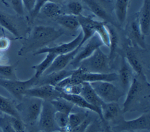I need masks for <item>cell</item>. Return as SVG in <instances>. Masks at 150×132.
Segmentation results:
<instances>
[{
    "mask_svg": "<svg viewBox=\"0 0 150 132\" xmlns=\"http://www.w3.org/2000/svg\"><path fill=\"white\" fill-rule=\"evenodd\" d=\"M60 97L70 101L74 106H77L80 108L88 110L90 111L96 113L102 120V116L101 112L93 106L89 104L81 96L80 94H67L63 93H60Z\"/></svg>",
    "mask_w": 150,
    "mask_h": 132,
    "instance_id": "23",
    "label": "cell"
},
{
    "mask_svg": "<svg viewBox=\"0 0 150 132\" xmlns=\"http://www.w3.org/2000/svg\"><path fill=\"white\" fill-rule=\"evenodd\" d=\"M40 132H42V131H40ZM50 132H66L64 130H55V131H50Z\"/></svg>",
    "mask_w": 150,
    "mask_h": 132,
    "instance_id": "48",
    "label": "cell"
},
{
    "mask_svg": "<svg viewBox=\"0 0 150 132\" xmlns=\"http://www.w3.org/2000/svg\"><path fill=\"white\" fill-rule=\"evenodd\" d=\"M64 33L62 29H56L50 26L36 25L29 32L25 39L22 46L18 51L19 56H24L30 52L47 46L49 43L59 38Z\"/></svg>",
    "mask_w": 150,
    "mask_h": 132,
    "instance_id": "1",
    "label": "cell"
},
{
    "mask_svg": "<svg viewBox=\"0 0 150 132\" xmlns=\"http://www.w3.org/2000/svg\"><path fill=\"white\" fill-rule=\"evenodd\" d=\"M37 1L38 0H22V2L24 8H25L29 13H30L35 7Z\"/></svg>",
    "mask_w": 150,
    "mask_h": 132,
    "instance_id": "43",
    "label": "cell"
},
{
    "mask_svg": "<svg viewBox=\"0 0 150 132\" xmlns=\"http://www.w3.org/2000/svg\"><path fill=\"white\" fill-rule=\"evenodd\" d=\"M12 8L18 15L24 14V6L22 0H9Z\"/></svg>",
    "mask_w": 150,
    "mask_h": 132,
    "instance_id": "40",
    "label": "cell"
},
{
    "mask_svg": "<svg viewBox=\"0 0 150 132\" xmlns=\"http://www.w3.org/2000/svg\"><path fill=\"white\" fill-rule=\"evenodd\" d=\"M105 132H110V131H109V130H106Z\"/></svg>",
    "mask_w": 150,
    "mask_h": 132,
    "instance_id": "50",
    "label": "cell"
},
{
    "mask_svg": "<svg viewBox=\"0 0 150 132\" xmlns=\"http://www.w3.org/2000/svg\"><path fill=\"white\" fill-rule=\"evenodd\" d=\"M0 29H1V30H3V28H2L0 26ZM3 31H4V30H3Z\"/></svg>",
    "mask_w": 150,
    "mask_h": 132,
    "instance_id": "51",
    "label": "cell"
},
{
    "mask_svg": "<svg viewBox=\"0 0 150 132\" xmlns=\"http://www.w3.org/2000/svg\"><path fill=\"white\" fill-rule=\"evenodd\" d=\"M2 114H2V113H1V112H0V116H1V115H2Z\"/></svg>",
    "mask_w": 150,
    "mask_h": 132,
    "instance_id": "52",
    "label": "cell"
},
{
    "mask_svg": "<svg viewBox=\"0 0 150 132\" xmlns=\"http://www.w3.org/2000/svg\"><path fill=\"white\" fill-rule=\"evenodd\" d=\"M10 45V40L6 37L2 36L0 38V50L7 49Z\"/></svg>",
    "mask_w": 150,
    "mask_h": 132,
    "instance_id": "44",
    "label": "cell"
},
{
    "mask_svg": "<svg viewBox=\"0 0 150 132\" xmlns=\"http://www.w3.org/2000/svg\"><path fill=\"white\" fill-rule=\"evenodd\" d=\"M127 33L129 41L132 44L143 49H146L145 36L141 31L137 16L128 25Z\"/></svg>",
    "mask_w": 150,
    "mask_h": 132,
    "instance_id": "15",
    "label": "cell"
},
{
    "mask_svg": "<svg viewBox=\"0 0 150 132\" xmlns=\"http://www.w3.org/2000/svg\"><path fill=\"white\" fill-rule=\"evenodd\" d=\"M9 122L16 132H25V124L21 119V118L14 117L8 116Z\"/></svg>",
    "mask_w": 150,
    "mask_h": 132,
    "instance_id": "38",
    "label": "cell"
},
{
    "mask_svg": "<svg viewBox=\"0 0 150 132\" xmlns=\"http://www.w3.org/2000/svg\"><path fill=\"white\" fill-rule=\"evenodd\" d=\"M134 72L127 62L125 56H122L120 67L118 75V79L120 80L122 90L126 93L128 90L133 77L134 76Z\"/></svg>",
    "mask_w": 150,
    "mask_h": 132,
    "instance_id": "18",
    "label": "cell"
},
{
    "mask_svg": "<svg viewBox=\"0 0 150 132\" xmlns=\"http://www.w3.org/2000/svg\"><path fill=\"white\" fill-rule=\"evenodd\" d=\"M88 116V113L86 111L70 113L69 114L68 124L65 131L70 132L71 130L82 123Z\"/></svg>",
    "mask_w": 150,
    "mask_h": 132,
    "instance_id": "28",
    "label": "cell"
},
{
    "mask_svg": "<svg viewBox=\"0 0 150 132\" xmlns=\"http://www.w3.org/2000/svg\"><path fill=\"white\" fill-rule=\"evenodd\" d=\"M72 75L80 83L95 82H112L118 80V75L114 72L92 73L83 71L79 67L74 69Z\"/></svg>",
    "mask_w": 150,
    "mask_h": 132,
    "instance_id": "10",
    "label": "cell"
},
{
    "mask_svg": "<svg viewBox=\"0 0 150 132\" xmlns=\"http://www.w3.org/2000/svg\"><path fill=\"white\" fill-rule=\"evenodd\" d=\"M40 12L47 18L53 19L63 13L62 8L59 4L52 1H48L45 3L40 8Z\"/></svg>",
    "mask_w": 150,
    "mask_h": 132,
    "instance_id": "29",
    "label": "cell"
},
{
    "mask_svg": "<svg viewBox=\"0 0 150 132\" xmlns=\"http://www.w3.org/2000/svg\"><path fill=\"white\" fill-rule=\"evenodd\" d=\"M106 26L108 28L110 34V53L108 55V57L111 62L114 56L115 53L117 48L118 43V36L116 31L112 25L106 23Z\"/></svg>",
    "mask_w": 150,
    "mask_h": 132,
    "instance_id": "33",
    "label": "cell"
},
{
    "mask_svg": "<svg viewBox=\"0 0 150 132\" xmlns=\"http://www.w3.org/2000/svg\"><path fill=\"white\" fill-rule=\"evenodd\" d=\"M117 22L121 26L126 21L129 0H112Z\"/></svg>",
    "mask_w": 150,
    "mask_h": 132,
    "instance_id": "26",
    "label": "cell"
},
{
    "mask_svg": "<svg viewBox=\"0 0 150 132\" xmlns=\"http://www.w3.org/2000/svg\"><path fill=\"white\" fill-rule=\"evenodd\" d=\"M63 10L65 11L63 13L79 16L82 15L83 6L81 3L77 0H70L66 3L64 8H62V12Z\"/></svg>",
    "mask_w": 150,
    "mask_h": 132,
    "instance_id": "34",
    "label": "cell"
},
{
    "mask_svg": "<svg viewBox=\"0 0 150 132\" xmlns=\"http://www.w3.org/2000/svg\"><path fill=\"white\" fill-rule=\"evenodd\" d=\"M0 131L16 132L9 122L8 115L3 114L0 116Z\"/></svg>",
    "mask_w": 150,
    "mask_h": 132,
    "instance_id": "39",
    "label": "cell"
},
{
    "mask_svg": "<svg viewBox=\"0 0 150 132\" xmlns=\"http://www.w3.org/2000/svg\"><path fill=\"white\" fill-rule=\"evenodd\" d=\"M97 94L103 102H118L125 93L118 88L112 82H95L89 83Z\"/></svg>",
    "mask_w": 150,
    "mask_h": 132,
    "instance_id": "5",
    "label": "cell"
},
{
    "mask_svg": "<svg viewBox=\"0 0 150 132\" xmlns=\"http://www.w3.org/2000/svg\"><path fill=\"white\" fill-rule=\"evenodd\" d=\"M43 101L38 98L24 96L21 103L16 105L19 117L25 125L33 126L38 123Z\"/></svg>",
    "mask_w": 150,
    "mask_h": 132,
    "instance_id": "3",
    "label": "cell"
},
{
    "mask_svg": "<svg viewBox=\"0 0 150 132\" xmlns=\"http://www.w3.org/2000/svg\"><path fill=\"white\" fill-rule=\"evenodd\" d=\"M69 114L56 111L54 114V120L57 126L62 130L65 131L68 124Z\"/></svg>",
    "mask_w": 150,
    "mask_h": 132,
    "instance_id": "36",
    "label": "cell"
},
{
    "mask_svg": "<svg viewBox=\"0 0 150 132\" xmlns=\"http://www.w3.org/2000/svg\"><path fill=\"white\" fill-rule=\"evenodd\" d=\"M36 80L37 78L34 76L26 80H6L0 78V86L21 101L25 96V92L36 85Z\"/></svg>",
    "mask_w": 150,
    "mask_h": 132,
    "instance_id": "6",
    "label": "cell"
},
{
    "mask_svg": "<svg viewBox=\"0 0 150 132\" xmlns=\"http://www.w3.org/2000/svg\"><path fill=\"white\" fill-rule=\"evenodd\" d=\"M56 110L50 101L43 100L42 110L38 121L40 131L50 132L60 130L54 120Z\"/></svg>",
    "mask_w": 150,
    "mask_h": 132,
    "instance_id": "8",
    "label": "cell"
},
{
    "mask_svg": "<svg viewBox=\"0 0 150 132\" xmlns=\"http://www.w3.org/2000/svg\"><path fill=\"white\" fill-rule=\"evenodd\" d=\"M77 17L83 33V39L80 45L81 46L95 33L94 26L97 20L91 16H85L83 14Z\"/></svg>",
    "mask_w": 150,
    "mask_h": 132,
    "instance_id": "19",
    "label": "cell"
},
{
    "mask_svg": "<svg viewBox=\"0 0 150 132\" xmlns=\"http://www.w3.org/2000/svg\"><path fill=\"white\" fill-rule=\"evenodd\" d=\"M0 132H1V131H0Z\"/></svg>",
    "mask_w": 150,
    "mask_h": 132,
    "instance_id": "53",
    "label": "cell"
},
{
    "mask_svg": "<svg viewBox=\"0 0 150 132\" xmlns=\"http://www.w3.org/2000/svg\"><path fill=\"white\" fill-rule=\"evenodd\" d=\"M83 39V33L82 32H80L77 36L74 38L72 40L60 44L59 45H56L52 47H48L46 46L44 47L36 52L33 53L34 55H38L43 53H52L56 55H62L67 53L70 52L76 49L77 47L80 46V43Z\"/></svg>",
    "mask_w": 150,
    "mask_h": 132,
    "instance_id": "12",
    "label": "cell"
},
{
    "mask_svg": "<svg viewBox=\"0 0 150 132\" xmlns=\"http://www.w3.org/2000/svg\"><path fill=\"white\" fill-rule=\"evenodd\" d=\"M125 94L126 98L122 107L123 112L135 110L144 103L149 104V83L146 77L135 75Z\"/></svg>",
    "mask_w": 150,
    "mask_h": 132,
    "instance_id": "2",
    "label": "cell"
},
{
    "mask_svg": "<svg viewBox=\"0 0 150 132\" xmlns=\"http://www.w3.org/2000/svg\"><path fill=\"white\" fill-rule=\"evenodd\" d=\"M103 122H109L115 120L119 116L121 109L117 102H103L100 107Z\"/></svg>",
    "mask_w": 150,
    "mask_h": 132,
    "instance_id": "24",
    "label": "cell"
},
{
    "mask_svg": "<svg viewBox=\"0 0 150 132\" xmlns=\"http://www.w3.org/2000/svg\"><path fill=\"white\" fill-rule=\"evenodd\" d=\"M117 124L113 128L119 132L149 130L150 128V115L149 113L145 112L132 120H125L121 119Z\"/></svg>",
    "mask_w": 150,
    "mask_h": 132,
    "instance_id": "7",
    "label": "cell"
},
{
    "mask_svg": "<svg viewBox=\"0 0 150 132\" xmlns=\"http://www.w3.org/2000/svg\"><path fill=\"white\" fill-rule=\"evenodd\" d=\"M0 112L9 116L20 118L16 105L12 100L0 94Z\"/></svg>",
    "mask_w": 150,
    "mask_h": 132,
    "instance_id": "27",
    "label": "cell"
},
{
    "mask_svg": "<svg viewBox=\"0 0 150 132\" xmlns=\"http://www.w3.org/2000/svg\"><path fill=\"white\" fill-rule=\"evenodd\" d=\"M4 36V31L3 30H1L0 29V38L2 37V36Z\"/></svg>",
    "mask_w": 150,
    "mask_h": 132,
    "instance_id": "47",
    "label": "cell"
},
{
    "mask_svg": "<svg viewBox=\"0 0 150 132\" xmlns=\"http://www.w3.org/2000/svg\"><path fill=\"white\" fill-rule=\"evenodd\" d=\"M136 16L142 33L145 36H148L150 32V0H143Z\"/></svg>",
    "mask_w": 150,
    "mask_h": 132,
    "instance_id": "16",
    "label": "cell"
},
{
    "mask_svg": "<svg viewBox=\"0 0 150 132\" xmlns=\"http://www.w3.org/2000/svg\"><path fill=\"white\" fill-rule=\"evenodd\" d=\"M100 1H101V2H103L107 3V2H111L112 0H100Z\"/></svg>",
    "mask_w": 150,
    "mask_h": 132,
    "instance_id": "49",
    "label": "cell"
},
{
    "mask_svg": "<svg viewBox=\"0 0 150 132\" xmlns=\"http://www.w3.org/2000/svg\"><path fill=\"white\" fill-rule=\"evenodd\" d=\"M46 54L45 58L40 63L32 67L35 71L34 76L37 79L44 73V72L50 66L54 58L57 56L52 53H47Z\"/></svg>",
    "mask_w": 150,
    "mask_h": 132,
    "instance_id": "30",
    "label": "cell"
},
{
    "mask_svg": "<svg viewBox=\"0 0 150 132\" xmlns=\"http://www.w3.org/2000/svg\"><path fill=\"white\" fill-rule=\"evenodd\" d=\"M18 62L12 65H0V78L6 80H17L15 73Z\"/></svg>",
    "mask_w": 150,
    "mask_h": 132,
    "instance_id": "35",
    "label": "cell"
},
{
    "mask_svg": "<svg viewBox=\"0 0 150 132\" xmlns=\"http://www.w3.org/2000/svg\"><path fill=\"white\" fill-rule=\"evenodd\" d=\"M60 92H59L55 86L50 84H42L35 86L25 93V96L35 97L42 100L51 101L60 97Z\"/></svg>",
    "mask_w": 150,
    "mask_h": 132,
    "instance_id": "13",
    "label": "cell"
},
{
    "mask_svg": "<svg viewBox=\"0 0 150 132\" xmlns=\"http://www.w3.org/2000/svg\"><path fill=\"white\" fill-rule=\"evenodd\" d=\"M84 2L88 8L96 16L99 18L106 23L110 24L112 26H115L118 29L120 28V25L118 22L113 18L111 15L107 11L104 5L108 4L110 2H103L100 0H81Z\"/></svg>",
    "mask_w": 150,
    "mask_h": 132,
    "instance_id": "11",
    "label": "cell"
},
{
    "mask_svg": "<svg viewBox=\"0 0 150 132\" xmlns=\"http://www.w3.org/2000/svg\"><path fill=\"white\" fill-rule=\"evenodd\" d=\"M97 128H98L97 126L94 124V123L91 122V123L88 126L85 132H99Z\"/></svg>",
    "mask_w": 150,
    "mask_h": 132,
    "instance_id": "45",
    "label": "cell"
},
{
    "mask_svg": "<svg viewBox=\"0 0 150 132\" xmlns=\"http://www.w3.org/2000/svg\"><path fill=\"white\" fill-rule=\"evenodd\" d=\"M0 26L6 29L16 38H21L16 18L1 10H0Z\"/></svg>",
    "mask_w": 150,
    "mask_h": 132,
    "instance_id": "21",
    "label": "cell"
},
{
    "mask_svg": "<svg viewBox=\"0 0 150 132\" xmlns=\"http://www.w3.org/2000/svg\"><path fill=\"white\" fill-rule=\"evenodd\" d=\"M65 0H50L49 1H52V2H55V3H57V4H59L63 1H64Z\"/></svg>",
    "mask_w": 150,
    "mask_h": 132,
    "instance_id": "46",
    "label": "cell"
},
{
    "mask_svg": "<svg viewBox=\"0 0 150 132\" xmlns=\"http://www.w3.org/2000/svg\"><path fill=\"white\" fill-rule=\"evenodd\" d=\"M50 0H38L35 7L33 8V10L31 11L30 13V19L31 20V21H33L35 18L36 17V16L39 13V11L40 8H42V6L47 2L49 1Z\"/></svg>",
    "mask_w": 150,
    "mask_h": 132,
    "instance_id": "41",
    "label": "cell"
},
{
    "mask_svg": "<svg viewBox=\"0 0 150 132\" xmlns=\"http://www.w3.org/2000/svg\"><path fill=\"white\" fill-rule=\"evenodd\" d=\"M73 71L74 69H64L58 72H54L48 74L42 75L41 76L37 79L35 86L50 84L53 86H56L60 82L70 76L73 73Z\"/></svg>",
    "mask_w": 150,
    "mask_h": 132,
    "instance_id": "17",
    "label": "cell"
},
{
    "mask_svg": "<svg viewBox=\"0 0 150 132\" xmlns=\"http://www.w3.org/2000/svg\"><path fill=\"white\" fill-rule=\"evenodd\" d=\"M80 95L89 104L95 107L101 112L100 107L103 101L97 94L89 83H82V88Z\"/></svg>",
    "mask_w": 150,
    "mask_h": 132,
    "instance_id": "22",
    "label": "cell"
},
{
    "mask_svg": "<svg viewBox=\"0 0 150 132\" xmlns=\"http://www.w3.org/2000/svg\"><path fill=\"white\" fill-rule=\"evenodd\" d=\"M94 32L98 36L103 45L109 48L110 34L106 26V23L97 20L94 26Z\"/></svg>",
    "mask_w": 150,
    "mask_h": 132,
    "instance_id": "31",
    "label": "cell"
},
{
    "mask_svg": "<svg viewBox=\"0 0 150 132\" xmlns=\"http://www.w3.org/2000/svg\"><path fill=\"white\" fill-rule=\"evenodd\" d=\"M92 120L89 116L79 126L71 130L70 132H85L88 126L91 123Z\"/></svg>",
    "mask_w": 150,
    "mask_h": 132,
    "instance_id": "42",
    "label": "cell"
},
{
    "mask_svg": "<svg viewBox=\"0 0 150 132\" xmlns=\"http://www.w3.org/2000/svg\"><path fill=\"white\" fill-rule=\"evenodd\" d=\"M55 87L60 93L67 94H80L82 88V83L67 85L63 87Z\"/></svg>",
    "mask_w": 150,
    "mask_h": 132,
    "instance_id": "37",
    "label": "cell"
},
{
    "mask_svg": "<svg viewBox=\"0 0 150 132\" xmlns=\"http://www.w3.org/2000/svg\"><path fill=\"white\" fill-rule=\"evenodd\" d=\"M50 102L53 105L56 111L67 114L73 112V109L74 106L72 103L61 97H57L56 99L50 101Z\"/></svg>",
    "mask_w": 150,
    "mask_h": 132,
    "instance_id": "32",
    "label": "cell"
},
{
    "mask_svg": "<svg viewBox=\"0 0 150 132\" xmlns=\"http://www.w3.org/2000/svg\"><path fill=\"white\" fill-rule=\"evenodd\" d=\"M124 56H125L128 64L132 69L133 71L135 72V75L141 77H146V75L144 72L142 65L139 59L135 54L134 50L128 44L125 45V54Z\"/></svg>",
    "mask_w": 150,
    "mask_h": 132,
    "instance_id": "20",
    "label": "cell"
},
{
    "mask_svg": "<svg viewBox=\"0 0 150 132\" xmlns=\"http://www.w3.org/2000/svg\"><path fill=\"white\" fill-rule=\"evenodd\" d=\"M103 45V44L98 36L94 33L80 48L78 52L69 65L74 69L77 68L81 62L91 56L97 49L100 48Z\"/></svg>",
    "mask_w": 150,
    "mask_h": 132,
    "instance_id": "9",
    "label": "cell"
},
{
    "mask_svg": "<svg viewBox=\"0 0 150 132\" xmlns=\"http://www.w3.org/2000/svg\"><path fill=\"white\" fill-rule=\"evenodd\" d=\"M77 67L86 72H111L110 60L108 56L105 54L100 48L97 49L88 57L81 62Z\"/></svg>",
    "mask_w": 150,
    "mask_h": 132,
    "instance_id": "4",
    "label": "cell"
},
{
    "mask_svg": "<svg viewBox=\"0 0 150 132\" xmlns=\"http://www.w3.org/2000/svg\"><path fill=\"white\" fill-rule=\"evenodd\" d=\"M54 19L61 26L71 31H77L80 28L78 17L74 15L62 13Z\"/></svg>",
    "mask_w": 150,
    "mask_h": 132,
    "instance_id": "25",
    "label": "cell"
},
{
    "mask_svg": "<svg viewBox=\"0 0 150 132\" xmlns=\"http://www.w3.org/2000/svg\"><path fill=\"white\" fill-rule=\"evenodd\" d=\"M80 47L81 46H79L73 51L67 53L57 55L54 58L50 66L47 68V69L44 72L43 75L64 70L65 67L70 63L71 60L78 52Z\"/></svg>",
    "mask_w": 150,
    "mask_h": 132,
    "instance_id": "14",
    "label": "cell"
}]
</instances>
